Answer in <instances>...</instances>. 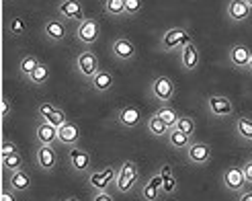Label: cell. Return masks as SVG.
Here are the masks:
<instances>
[{
	"label": "cell",
	"mask_w": 252,
	"mask_h": 201,
	"mask_svg": "<svg viewBox=\"0 0 252 201\" xmlns=\"http://www.w3.org/2000/svg\"><path fill=\"white\" fill-rule=\"evenodd\" d=\"M113 86H115V74H113L109 68H100L94 74V78L88 82V89L96 95H107Z\"/></svg>",
	"instance_id": "obj_20"
},
{
	"label": "cell",
	"mask_w": 252,
	"mask_h": 201,
	"mask_svg": "<svg viewBox=\"0 0 252 201\" xmlns=\"http://www.w3.org/2000/svg\"><path fill=\"white\" fill-rule=\"evenodd\" d=\"M234 132H236V137H238L240 142L252 146V117H248V115L236 117V121H234Z\"/></svg>",
	"instance_id": "obj_24"
},
{
	"label": "cell",
	"mask_w": 252,
	"mask_h": 201,
	"mask_svg": "<svg viewBox=\"0 0 252 201\" xmlns=\"http://www.w3.org/2000/svg\"><path fill=\"white\" fill-rule=\"evenodd\" d=\"M12 115V103L8 100V97H2V100H0V117H2V123L8 121Z\"/></svg>",
	"instance_id": "obj_39"
},
{
	"label": "cell",
	"mask_w": 252,
	"mask_h": 201,
	"mask_svg": "<svg viewBox=\"0 0 252 201\" xmlns=\"http://www.w3.org/2000/svg\"><path fill=\"white\" fill-rule=\"evenodd\" d=\"M236 201H252V187H246L242 193H238Z\"/></svg>",
	"instance_id": "obj_43"
},
{
	"label": "cell",
	"mask_w": 252,
	"mask_h": 201,
	"mask_svg": "<svg viewBox=\"0 0 252 201\" xmlns=\"http://www.w3.org/2000/svg\"><path fill=\"white\" fill-rule=\"evenodd\" d=\"M19 146L17 142H12L10 137H2V144H0V156H8V154H17Z\"/></svg>",
	"instance_id": "obj_37"
},
{
	"label": "cell",
	"mask_w": 252,
	"mask_h": 201,
	"mask_svg": "<svg viewBox=\"0 0 252 201\" xmlns=\"http://www.w3.org/2000/svg\"><path fill=\"white\" fill-rule=\"evenodd\" d=\"M56 109H58V105H56V103H49V100H43V103L37 105V117H39V119H45V117L49 115V113L56 111Z\"/></svg>",
	"instance_id": "obj_38"
},
{
	"label": "cell",
	"mask_w": 252,
	"mask_h": 201,
	"mask_svg": "<svg viewBox=\"0 0 252 201\" xmlns=\"http://www.w3.org/2000/svg\"><path fill=\"white\" fill-rule=\"evenodd\" d=\"M144 8V0H125V15L127 17H137Z\"/></svg>",
	"instance_id": "obj_36"
},
{
	"label": "cell",
	"mask_w": 252,
	"mask_h": 201,
	"mask_svg": "<svg viewBox=\"0 0 252 201\" xmlns=\"http://www.w3.org/2000/svg\"><path fill=\"white\" fill-rule=\"evenodd\" d=\"M156 113H158V115H160L162 119H164V123L168 125L170 130H172V128H176V121L181 119V113L176 111L172 105H162V107H160Z\"/></svg>",
	"instance_id": "obj_33"
},
{
	"label": "cell",
	"mask_w": 252,
	"mask_h": 201,
	"mask_svg": "<svg viewBox=\"0 0 252 201\" xmlns=\"http://www.w3.org/2000/svg\"><path fill=\"white\" fill-rule=\"evenodd\" d=\"M193 41V35L189 33V29L185 27H170L164 33L160 35V41H158V49L164 54H172L176 49H183L187 43Z\"/></svg>",
	"instance_id": "obj_1"
},
{
	"label": "cell",
	"mask_w": 252,
	"mask_h": 201,
	"mask_svg": "<svg viewBox=\"0 0 252 201\" xmlns=\"http://www.w3.org/2000/svg\"><path fill=\"white\" fill-rule=\"evenodd\" d=\"M117 174H119V167H105L100 170H93L88 174V185H91L93 193L94 191H109L111 185L117 183Z\"/></svg>",
	"instance_id": "obj_10"
},
{
	"label": "cell",
	"mask_w": 252,
	"mask_h": 201,
	"mask_svg": "<svg viewBox=\"0 0 252 201\" xmlns=\"http://www.w3.org/2000/svg\"><path fill=\"white\" fill-rule=\"evenodd\" d=\"M56 12L60 19L64 21H72V23H80L84 21V4L80 2V0H58L56 4Z\"/></svg>",
	"instance_id": "obj_13"
},
{
	"label": "cell",
	"mask_w": 252,
	"mask_h": 201,
	"mask_svg": "<svg viewBox=\"0 0 252 201\" xmlns=\"http://www.w3.org/2000/svg\"><path fill=\"white\" fill-rule=\"evenodd\" d=\"M174 93H176V86H174L172 78L164 76V74H160V76H156L150 82V97L158 100L160 105H170L174 99Z\"/></svg>",
	"instance_id": "obj_7"
},
{
	"label": "cell",
	"mask_w": 252,
	"mask_h": 201,
	"mask_svg": "<svg viewBox=\"0 0 252 201\" xmlns=\"http://www.w3.org/2000/svg\"><path fill=\"white\" fill-rule=\"evenodd\" d=\"M74 37H76V41L88 49V47H93L96 41H98V37H100V23L96 19H84L76 25V29H74Z\"/></svg>",
	"instance_id": "obj_6"
},
{
	"label": "cell",
	"mask_w": 252,
	"mask_h": 201,
	"mask_svg": "<svg viewBox=\"0 0 252 201\" xmlns=\"http://www.w3.org/2000/svg\"><path fill=\"white\" fill-rule=\"evenodd\" d=\"M103 68L100 66V60L96 54H93L91 49H84L80 52L76 58H74V72H76V76L80 80H84L86 84L94 78V74Z\"/></svg>",
	"instance_id": "obj_2"
},
{
	"label": "cell",
	"mask_w": 252,
	"mask_h": 201,
	"mask_svg": "<svg viewBox=\"0 0 252 201\" xmlns=\"http://www.w3.org/2000/svg\"><path fill=\"white\" fill-rule=\"evenodd\" d=\"M179 62H181L183 72H187V74H191V72H195V70L199 68V64H201V52H199V47H197L195 41L187 43V45L181 49Z\"/></svg>",
	"instance_id": "obj_19"
},
{
	"label": "cell",
	"mask_w": 252,
	"mask_h": 201,
	"mask_svg": "<svg viewBox=\"0 0 252 201\" xmlns=\"http://www.w3.org/2000/svg\"><path fill=\"white\" fill-rule=\"evenodd\" d=\"M185 156H187V162L193 167H207L211 158H213V148L203 142V140H193L189 144V148L185 150Z\"/></svg>",
	"instance_id": "obj_8"
},
{
	"label": "cell",
	"mask_w": 252,
	"mask_h": 201,
	"mask_svg": "<svg viewBox=\"0 0 252 201\" xmlns=\"http://www.w3.org/2000/svg\"><path fill=\"white\" fill-rule=\"evenodd\" d=\"M248 4H250V8H252V0H248Z\"/></svg>",
	"instance_id": "obj_47"
},
{
	"label": "cell",
	"mask_w": 252,
	"mask_h": 201,
	"mask_svg": "<svg viewBox=\"0 0 252 201\" xmlns=\"http://www.w3.org/2000/svg\"><path fill=\"white\" fill-rule=\"evenodd\" d=\"M93 201H113V193L111 191H94Z\"/></svg>",
	"instance_id": "obj_41"
},
{
	"label": "cell",
	"mask_w": 252,
	"mask_h": 201,
	"mask_svg": "<svg viewBox=\"0 0 252 201\" xmlns=\"http://www.w3.org/2000/svg\"><path fill=\"white\" fill-rule=\"evenodd\" d=\"M39 64H41V60L37 58V56H33V54H25V56L21 58V62H19V72H21V76L27 80Z\"/></svg>",
	"instance_id": "obj_30"
},
{
	"label": "cell",
	"mask_w": 252,
	"mask_h": 201,
	"mask_svg": "<svg viewBox=\"0 0 252 201\" xmlns=\"http://www.w3.org/2000/svg\"><path fill=\"white\" fill-rule=\"evenodd\" d=\"M68 167L74 174H78V177L91 174L93 172V154L80 146L68 148Z\"/></svg>",
	"instance_id": "obj_5"
},
{
	"label": "cell",
	"mask_w": 252,
	"mask_h": 201,
	"mask_svg": "<svg viewBox=\"0 0 252 201\" xmlns=\"http://www.w3.org/2000/svg\"><path fill=\"white\" fill-rule=\"evenodd\" d=\"M193 142V137L191 135H187V134H183L181 130H176V128H172L170 132H168V135H166V144H168V148H172V150H187L189 148V144Z\"/></svg>",
	"instance_id": "obj_26"
},
{
	"label": "cell",
	"mask_w": 252,
	"mask_h": 201,
	"mask_svg": "<svg viewBox=\"0 0 252 201\" xmlns=\"http://www.w3.org/2000/svg\"><path fill=\"white\" fill-rule=\"evenodd\" d=\"M62 201H80V199H78L76 195H68L66 199H62Z\"/></svg>",
	"instance_id": "obj_44"
},
{
	"label": "cell",
	"mask_w": 252,
	"mask_h": 201,
	"mask_svg": "<svg viewBox=\"0 0 252 201\" xmlns=\"http://www.w3.org/2000/svg\"><path fill=\"white\" fill-rule=\"evenodd\" d=\"M58 150L56 146H47V144H37L35 148V165L41 172H54L58 168Z\"/></svg>",
	"instance_id": "obj_11"
},
{
	"label": "cell",
	"mask_w": 252,
	"mask_h": 201,
	"mask_svg": "<svg viewBox=\"0 0 252 201\" xmlns=\"http://www.w3.org/2000/svg\"><path fill=\"white\" fill-rule=\"evenodd\" d=\"M146 130L152 137H166L168 132H170V128L164 123V119H162L158 113H154V115H150L146 119Z\"/></svg>",
	"instance_id": "obj_25"
},
{
	"label": "cell",
	"mask_w": 252,
	"mask_h": 201,
	"mask_svg": "<svg viewBox=\"0 0 252 201\" xmlns=\"http://www.w3.org/2000/svg\"><path fill=\"white\" fill-rule=\"evenodd\" d=\"M248 72L252 74V60H250V66H248Z\"/></svg>",
	"instance_id": "obj_45"
},
{
	"label": "cell",
	"mask_w": 252,
	"mask_h": 201,
	"mask_svg": "<svg viewBox=\"0 0 252 201\" xmlns=\"http://www.w3.org/2000/svg\"><path fill=\"white\" fill-rule=\"evenodd\" d=\"M6 33L10 37H25L27 35V21H25L23 17H12L6 23Z\"/></svg>",
	"instance_id": "obj_32"
},
{
	"label": "cell",
	"mask_w": 252,
	"mask_h": 201,
	"mask_svg": "<svg viewBox=\"0 0 252 201\" xmlns=\"http://www.w3.org/2000/svg\"><path fill=\"white\" fill-rule=\"evenodd\" d=\"M205 109L211 117L216 119H228L236 115V105L230 97L225 95H209L205 99Z\"/></svg>",
	"instance_id": "obj_4"
},
{
	"label": "cell",
	"mask_w": 252,
	"mask_h": 201,
	"mask_svg": "<svg viewBox=\"0 0 252 201\" xmlns=\"http://www.w3.org/2000/svg\"><path fill=\"white\" fill-rule=\"evenodd\" d=\"M43 121L52 123L54 128H60V125H64V123L68 121V115H66V111H64V109H62V107H58L56 111H52V113H49V115H47Z\"/></svg>",
	"instance_id": "obj_35"
},
{
	"label": "cell",
	"mask_w": 252,
	"mask_h": 201,
	"mask_svg": "<svg viewBox=\"0 0 252 201\" xmlns=\"http://www.w3.org/2000/svg\"><path fill=\"white\" fill-rule=\"evenodd\" d=\"M252 60V49L244 43H236L228 49V64L236 70H248Z\"/></svg>",
	"instance_id": "obj_17"
},
{
	"label": "cell",
	"mask_w": 252,
	"mask_h": 201,
	"mask_svg": "<svg viewBox=\"0 0 252 201\" xmlns=\"http://www.w3.org/2000/svg\"><path fill=\"white\" fill-rule=\"evenodd\" d=\"M105 15L111 19H125V0H100Z\"/></svg>",
	"instance_id": "obj_28"
},
{
	"label": "cell",
	"mask_w": 252,
	"mask_h": 201,
	"mask_svg": "<svg viewBox=\"0 0 252 201\" xmlns=\"http://www.w3.org/2000/svg\"><path fill=\"white\" fill-rule=\"evenodd\" d=\"M35 140H37V144L56 146L58 144V128H54L52 123L39 119L35 125Z\"/></svg>",
	"instance_id": "obj_22"
},
{
	"label": "cell",
	"mask_w": 252,
	"mask_h": 201,
	"mask_svg": "<svg viewBox=\"0 0 252 201\" xmlns=\"http://www.w3.org/2000/svg\"><path fill=\"white\" fill-rule=\"evenodd\" d=\"M0 201H19V193H15L10 187H4L0 193Z\"/></svg>",
	"instance_id": "obj_40"
},
{
	"label": "cell",
	"mask_w": 252,
	"mask_h": 201,
	"mask_svg": "<svg viewBox=\"0 0 252 201\" xmlns=\"http://www.w3.org/2000/svg\"><path fill=\"white\" fill-rule=\"evenodd\" d=\"M221 187H223V189L228 191V193H232V195L242 193L246 187H248L242 167L232 165V167H228V168H223V172H221Z\"/></svg>",
	"instance_id": "obj_9"
},
{
	"label": "cell",
	"mask_w": 252,
	"mask_h": 201,
	"mask_svg": "<svg viewBox=\"0 0 252 201\" xmlns=\"http://www.w3.org/2000/svg\"><path fill=\"white\" fill-rule=\"evenodd\" d=\"M80 128H78V123L76 121H72L68 119L64 125H60L58 128V144L60 146H66V148H76L80 144Z\"/></svg>",
	"instance_id": "obj_15"
},
{
	"label": "cell",
	"mask_w": 252,
	"mask_h": 201,
	"mask_svg": "<svg viewBox=\"0 0 252 201\" xmlns=\"http://www.w3.org/2000/svg\"><path fill=\"white\" fill-rule=\"evenodd\" d=\"M115 121H117V125H121L125 130H133L142 123V111L135 105H123L115 113Z\"/></svg>",
	"instance_id": "obj_18"
},
{
	"label": "cell",
	"mask_w": 252,
	"mask_h": 201,
	"mask_svg": "<svg viewBox=\"0 0 252 201\" xmlns=\"http://www.w3.org/2000/svg\"><path fill=\"white\" fill-rule=\"evenodd\" d=\"M31 185H33V179H31V174L27 168H21L17 172H10L8 177H6V187H10L15 193H27L31 189Z\"/></svg>",
	"instance_id": "obj_21"
},
{
	"label": "cell",
	"mask_w": 252,
	"mask_h": 201,
	"mask_svg": "<svg viewBox=\"0 0 252 201\" xmlns=\"http://www.w3.org/2000/svg\"><path fill=\"white\" fill-rule=\"evenodd\" d=\"M0 162H2V168L6 170V174L17 172V170L25 168V160H23L21 152H17V154H8V156H0Z\"/></svg>",
	"instance_id": "obj_31"
},
{
	"label": "cell",
	"mask_w": 252,
	"mask_h": 201,
	"mask_svg": "<svg viewBox=\"0 0 252 201\" xmlns=\"http://www.w3.org/2000/svg\"><path fill=\"white\" fill-rule=\"evenodd\" d=\"M176 130H181L183 134H187V135H195V132H197V123H195V119L193 117H189V115H181V119L176 121Z\"/></svg>",
	"instance_id": "obj_34"
},
{
	"label": "cell",
	"mask_w": 252,
	"mask_h": 201,
	"mask_svg": "<svg viewBox=\"0 0 252 201\" xmlns=\"http://www.w3.org/2000/svg\"><path fill=\"white\" fill-rule=\"evenodd\" d=\"M111 54L119 62H133L137 56V49L129 37H117V39L111 41Z\"/></svg>",
	"instance_id": "obj_16"
},
{
	"label": "cell",
	"mask_w": 252,
	"mask_h": 201,
	"mask_svg": "<svg viewBox=\"0 0 252 201\" xmlns=\"http://www.w3.org/2000/svg\"><path fill=\"white\" fill-rule=\"evenodd\" d=\"M49 78H52V70H49V66L45 64V62H41V64L35 68V72L27 78V82L37 86V89H41V86H45L49 82Z\"/></svg>",
	"instance_id": "obj_27"
},
{
	"label": "cell",
	"mask_w": 252,
	"mask_h": 201,
	"mask_svg": "<svg viewBox=\"0 0 252 201\" xmlns=\"http://www.w3.org/2000/svg\"><path fill=\"white\" fill-rule=\"evenodd\" d=\"M160 174H162V195H172L176 191V177L172 174L170 165H162Z\"/></svg>",
	"instance_id": "obj_29"
},
{
	"label": "cell",
	"mask_w": 252,
	"mask_h": 201,
	"mask_svg": "<svg viewBox=\"0 0 252 201\" xmlns=\"http://www.w3.org/2000/svg\"><path fill=\"white\" fill-rule=\"evenodd\" d=\"M142 199L144 201H158L162 197V174H154L152 179H148V183L142 185Z\"/></svg>",
	"instance_id": "obj_23"
},
{
	"label": "cell",
	"mask_w": 252,
	"mask_h": 201,
	"mask_svg": "<svg viewBox=\"0 0 252 201\" xmlns=\"http://www.w3.org/2000/svg\"><path fill=\"white\" fill-rule=\"evenodd\" d=\"M248 160H252V150H250V154H248Z\"/></svg>",
	"instance_id": "obj_46"
},
{
	"label": "cell",
	"mask_w": 252,
	"mask_h": 201,
	"mask_svg": "<svg viewBox=\"0 0 252 201\" xmlns=\"http://www.w3.org/2000/svg\"><path fill=\"white\" fill-rule=\"evenodd\" d=\"M140 181V167H137L135 160H123L119 165V174H117V183L115 189L121 195H127L129 191H133V187Z\"/></svg>",
	"instance_id": "obj_3"
},
{
	"label": "cell",
	"mask_w": 252,
	"mask_h": 201,
	"mask_svg": "<svg viewBox=\"0 0 252 201\" xmlns=\"http://www.w3.org/2000/svg\"><path fill=\"white\" fill-rule=\"evenodd\" d=\"M242 170H244V177H246V183L248 187H252V160H246L242 165Z\"/></svg>",
	"instance_id": "obj_42"
},
{
	"label": "cell",
	"mask_w": 252,
	"mask_h": 201,
	"mask_svg": "<svg viewBox=\"0 0 252 201\" xmlns=\"http://www.w3.org/2000/svg\"><path fill=\"white\" fill-rule=\"evenodd\" d=\"M223 12H225V19L228 21H232L234 25H240L250 19L252 8L248 4V0H228Z\"/></svg>",
	"instance_id": "obj_14"
},
{
	"label": "cell",
	"mask_w": 252,
	"mask_h": 201,
	"mask_svg": "<svg viewBox=\"0 0 252 201\" xmlns=\"http://www.w3.org/2000/svg\"><path fill=\"white\" fill-rule=\"evenodd\" d=\"M41 35L47 43L52 45H60L68 39V27H66V21L64 19H47L43 23V29Z\"/></svg>",
	"instance_id": "obj_12"
}]
</instances>
